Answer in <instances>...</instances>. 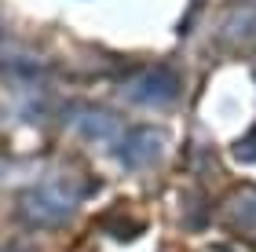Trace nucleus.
Wrapping results in <instances>:
<instances>
[{
    "label": "nucleus",
    "mask_w": 256,
    "mask_h": 252,
    "mask_svg": "<svg viewBox=\"0 0 256 252\" xmlns=\"http://www.w3.org/2000/svg\"><path fill=\"white\" fill-rule=\"evenodd\" d=\"M77 132L80 135H88V139H102V135H110L114 132V117L110 113H99V110H84V113H77Z\"/></svg>",
    "instance_id": "obj_4"
},
{
    "label": "nucleus",
    "mask_w": 256,
    "mask_h": 252,
    "mask_svg": "<svg viewBox=\"0 0 256 252\" xmlns=\"http://www.w3.org/2000/svg\"><path fill=\"white\" fill-rule=\"evenodd\" d=\"M0 252H30V249H22V245H8V249H0Z\"/></svg>",
    "instance_id": "obj_6"
},
{
    "label": "nucleus",
    "mask_w": 256,
    "mask_h": 252,
    "mask_svg": "<svg viewBox=\"0 0 256 252\" xmlns=\"http://www.w3.org/2000/svg\"><path fill=\"white\" fill-rule=\"evenodd\" d=\"M0 70H4L8 77H15V81H40L44 66L33 59V55H0Z\"/></svg>",
    "instance_id": "obj_3"
},
{
    "label": "nucleus",
    "mask_w": 256,
    "mask_h": 252,
    "mask_svg": "<svg viewBox=\"0 0 256 252\" xmlns=\"http://www.w3.org/2000/svg\"><path fill=\"white\" fill-rule=\"evenodd\" d=\"M77 201H80L77 187H70V183H44V187H33V190L22 194L18 212L33 227H55V223L74 216Z\"/></svg>",
    "instance_id": "obj_1"
},
{
    "label": "nucleus",
    "mask_w": 256,
    "mask_h": 252,
    "mask_svg": "<svg viewBox=\"0 0 256 252\" xmlns=\"http://www.w3.org/2000/svg\"><path fill=\"white\" fill-rule=\"evenodd\" d=\"M158 150H161V135L158 132H132V135H124V143L114 146V154H118L121 161H128V165L154 161Z\"/></svg>",
    "instance_id": "obj_2"
},
{
    "label": "nucleus",
    "mask_w": 256,
    "mask_h": 252,
    "mask_svg": "<svg viewBox=\"0 0 256 252\" xmlns=\"http://www.w3.org/2000/svg\"><path fill=\"white\" fill-rule=\"evenodd\" d=\"M132 95H136V99H168V95H172V81H165V73L143 77V81L132 88Z\"/></svg>",
    "instance_id": "obj_5"
}]
</instances>
